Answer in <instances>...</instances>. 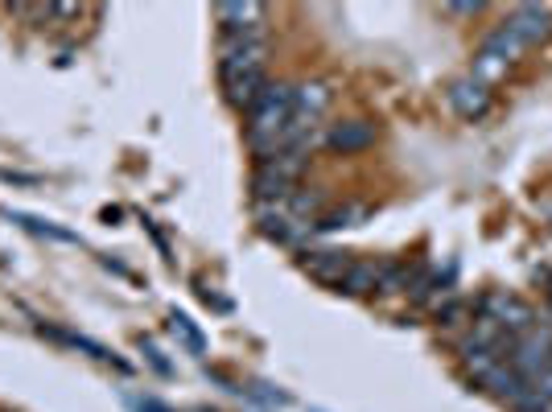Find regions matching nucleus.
<instances>
[{
	"label": "nucleus",
	"instance_id": "1",
	"mask_svg": "<svg viewBox=\"0 0 552 412\" xmlns=\"http://www.w3.org/2000/svg\"><path fill=\"white\" fill-rule=\"evenodd\" d=\"M252 124H248V145L256 149V157L268 153V145L285 132V124L293 120V87L289 83H268L264 95L252 103Z\"/></svg>",
	"mask_w": 552,
	"mask_h": 412
},
{
	"label": "nucleus",
	"instance_id": "2",
	"mask_svg": "<svg viewBox=\"0 0 552 412\" xmlns=\"http://www.w3.org/2000/svg\"><path fill=\"white\" fill-rule=\"evenodd\" d=\"M474 309H478V318H491V322H499L511 338H520V334H528V330L536 326V309H532L524 297L503 293V289H495V293H482Z\"/></svg>",
	"mask_w": 552,
	"mask_h": 412
},
{
	"label": "nucleus",
	"instance_id": "3",
	"mask_svg": "<svg viewBox=\"0 0 552 412\" xmlns=\"http://www.w3.org/2000/svg\"><path fill=\"white\" fill-rule=\"evenodd\" d=\"M507 363H511V371L515 375H524V380L532 384L536 375L552 363V326H532L528 334H520L511 342V351H507Z\"/></svg>",
	"mask_w": 552,
	"mask_h": 412
},
{
	"label": "nucleus",
	"instance_id": "4",
	"mask_svg": "<svg viewBox=\"0 0 552 412\" xmlns=\"http://www.w3.org/2000/svg\"><path fill=\"white\" fill-rule=\"evenodd\" d=\"M503 29H507L524 50H528V46H540L548 33H552V5H515V9L507 13Z\"/></svg>",
	"mask_w": 552,
	"mask_h": 412
},
{
	"label": "nucleus",
	"instance_id": "5",
	"mask_svg": "<svg viewBox=\"0 0 552 412\" xmlns=\"http://www.w3.org/2000/svg\"><path fill=\"white\" fill-rule=\"evenodd\" d=\"M223 42H252L264 33V5H219L215 9Z\"/></svg>",
	"mask_w": 552,
	"mask_h": 412
},
{
	"label": "nucleus",
	"instance_id": "6",
	"mask_svg": "<svg viewBox=\"0 0 552 412\" xmlns=\"http://www.w3.org/2000/svg\"><path fill=\"white\" fill-rule=\"evenodd\" d=\"M445 99H450V108L462 116V120H482L491 112V87H482L478 79H454L450 91H445Z\"/></svg>",
	"mask_w": 552,
	"mask_h": 412
},
{
	"label": "nucleus",
	"instance_id": "7",
	"mask_svg": "<svg viewBox=\"0 0 552 412\" xmlns=\"http://www.w3.org/2000/svg\"><path fill=\"white\" fill-rule=\"evenodd\" d=\"M268 58V46L264 38H252V42H227L223 46V58H219V75H244V71H260Z\"/></svg>",
	"mask_w": 552,
	"mask_h": 412
},
{
	"label": "nucleus",
	"instance_id": "8",
	"mask_svg": "<svg viewBox=\"0 0 552 412\" xmlns=\"http://www.w3.org/2000/svg\"><path fill=\"white\" fill-rule=\"evenodd\" d=\"M375 145V124L371 120H342L326 132V149L334 153H363Z\"/></svg>",
	"mask_w": 552,
	"mask_h": 412
},
{
	"label": "nucleus",
	"instance_id": "9",
	"mask_svg": "<svg viewBox=\"0 0 552 412\" xmlns=\"http://www.w3.org/2000/svg\"><path fill=\"white\" fill-rule=\"evenodd\" d=\"M268 87V75H264V66L260 71H244V75H227L223 79V91H227V103L239 112H252V103L264 95Z\"/></svg>",
	"mask_w": 552,
	"mask_h": 412
},
{
	"label": "nucleus",
	"instance_id": "10",
	"mask_svg": "<svg viewBox=\"0 0 552 412\" xmlns=\"http://www.w3.org/2000/svg\"><path fill=\"white\" fill-rule=\"evenodd\" d=\"M351 256L347 252H309L305 260H301V268L309 272V277H318V281H326V285H342V277L351 272Z\"/></svg>",
	"mask_w": 552,
	"mask_h": 412
},
{
	"label": "nucleus",
	"instance_id": "11",
	"mask_svg": "<svg viewBox=\"0 0 552 412\" xmlns=\"http://www.w3.org/2000/svg\"><path fill=\"white\" fill-rule=\"evenodd\" d=\"M252 198L264 206V202H285L293 198V182L285 174H276L272 165H260L256 169V178H252Z\"/></svg>",
	"mask_w": 552,
	"mask_h": 412
},
{
	"label": "nucleus",
	"instance_id": "12",
	"mask_svg": "<svg viewBox=\"0 0 552 412\" xmlns=\"http://www.w3.org/2000/svg\"><path fill=\"white\" fill-rule=\"evenodd\" d=\"M330 99H334V91L326 83H301V87H293V112L305 120H318L330 108Z\"/></svg>",
	"mask_w": 552,
	"mask_h": 412
},
{
	"label": "nucleus",
	"instance_id": "13",
	"mask_svg": "<svg viewBox=\"0 0 552 412\" xmlns=\"http://www.w3.org/2000/svg\"><path fill=\"white\" fill-rule=\"evenodd\" d=\"M260 231L276 244H297V239L309 231L301 219H293L289 211H260Z\"/></svg>",
	"mask_w": 552,
	"mask_h": 412
},
{
	"label": "nucleus",
	"instance_id": "14",
	"mask_svg": "<svg viewBox=\"0 0 552 412\" xmlns=\"http://www.w3.org/2000/svg\"><path fill=\"white\" fill-rule=\"evenodd\" d=\"M482 50H487V54H495V58H503L507 66H515V62H520V54H524V46L515 42V38H511V33H507L503 25H495V29L487 33V42H482Z\"/></svg>",
	"mask_w": 552,
	"mask_h": 412
},
{
	"label": "nucleus",
	"instance_id": "15",
	"mask_svg": "<svg viewBox=\"0 0 552 412\" xmlns=\"http://www.w3.org/2000/svg\"><path fill=\"white\" fill-rule=\"evenodd\" d=\"M342 289L355 293V297H363V293L379 289V264H351V272H347V277H342Z\"/></svg>",
	"mask_w": 552,
	"mask_h": 412
},
{
	"label": "nucleus",
	"instance_id": "16",
	"mask_svg": "<svg viewBox=\"0 0 552 412\" xmlns=\"http://www.w3.org/2000/svg\"><path fill=\"white\" fill-rule=\"evenodd\" d=\"M507 71H511V66H507L503 58H495V54H487V50H478V58H474V71H470V79H478L482 87H491V83L507 79Z\"/></svg>",
	"mask_w": 552,
	"mask_h": 412
},
{
	"label": "nucleus",
	"instance_id": "17",
	"mask_svg": "<svg viewBox=\"0 0 552 412\" xmlns=\"http://www.w3.org/2000/svg\"><path fill=\"white\" fill-rule=\"evenodd\" d=\"M359 219H367V206L351 202V206H338V211L322 215V219L314 223V231H342V227H355Z\"/></svg>",
	"mask_w": 552,
	"mask_h": 412
},
{
	"label": "nucleus",
	"instance_id": "18",
	"mask_svg": "<svg viewBox=\"0 0 552 412\" xmlns=\"http://www.w3.org/2000/svg\"><path fill=\"white\" fill-rule=\"evenodd\" d=\"M169 330H174V334L186 342V347H190L194 355H202V351H206V338L198 334V326H194L186 314H178V309H174V314H169Z\"/></svg>",
	"mask_w": 552,
	"mask_h": 412
},
{
	"label": "nucleus",
	"instance_id": "19",
	"mask_svg": "<svg viewBox=\"0 0 552 412\" xmlns=\"http://www.w3.org/2000/svg\"><path fill=\"white\" fill-rule=\"evenodd\" d=\"M466 309H470L466 301H445V305H437V322L441 326H458L466 318Z\"/></svg>",
	"mask_w": 552,
	"mask_h": 412
},
{
	"label": "nucleus",
	"instance_id": "20",
	"mask_svg": "<svg viewBox=\"0 0 552 412\" xmlns=\"http://www.w3.org/2000/svg\"><path fill=\"white\" fill-rule=\"evenodd\" d=\"M450 13H462V17H474V13H482V5L474 0V5H450Z\"/></svg>",
	"mask_w": 552,
	"mask_h": 412
},
{
	"label": "nucleus",
	"instance_id": "21",
	"mask_svg": "<svg viewBox=\"0 0 552 412\" xmlns=\"http://www.w3.org/2000/svg\"><path fill=\"white\" fill-rule=\"evenodd\" d=\"M141 412H169V408H161L157 400H141Z\"/></svg>",
	"mask_w": 552,
	"mask_h": 412
},
{
	"label": "nucleus",
	"instance_id": "22",
	"mask_svg": "<svg viewBox=\"0 0 552 412\" xmlns=\"http://www.w3.org/2000/svg\"><path fill=\"white\" fill-rule=\"evenodd\" d=\"M548 301H552V281H548Z\"/></svg>",
	"mask_w": 552,
	"mask_h": 412
},
{
	"label": "nucleus",
	"instance_id": "23",
	"mask_svg": "<svg viewBox=\"0 0 552 412\" xmlns=\"http://www.w3.org/2000/svg\"><path fill=\"white\" fill-rule=\"evenodd\" d=\"M548 219H552V206H548Z\"/></svg>",
	"mask_w": 552,
	"mask_h": 412
}]
</instances>
